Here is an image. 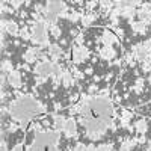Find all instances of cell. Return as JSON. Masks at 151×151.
<instances>
[{
    "instance_id": "5",
    "label": "cell",
    "mask_w": 151,
    "mask_h": 151,
    "mask_svg": "<svg viewBox=\"0 0 151 151\" xmlns=\"http://www.w3.org/2000/svg\"><path fill=\"white\" fill-rule=\"evenodd\" d=\"M53 64L52 62H41V64L36 65V74L40 76V77H42V80L45 77H48V76L53 74Z\"/></svg>"
},
{
    "instance_id": "12",
    "label": "cell",
    "mask_w": 151,
    "mask_h": 151,
    "mask_svg": "<svg viewBox=\"0 0 151 151\" xmlns=\"http://www.w3.org/2000/svg\"><path fill=\"white\" fill-rule=\"evenodd\" d=\"M5 27H6V30H8L11 35H17V33H18V26H17L14 21H8V23L5 24Z\"/></svg>"
},
{
    "instance_id": "23",
    "label": "cell",
    "mask_w": 151,
    "mask_h": 151,
    "mask_svg": "<svg viewBox=\"0 0 151 151\" xmlns=\"http://www.w3.org/2000/svg\"><path fill=\"white\" fill-rule=\"evenodd\" d=\"M14 151H23V145H21V144H18V145L14 148Z\"/></svg>"
},
{
    "instance_id": "20",
    "label": "cell",
    "mask_w": 151,
    "mask_h": 151,
    "mask_svg": "<svg viewBox=\"0 0 151 151\" xmlns=\"http://www.w3.org/2000/svg\"><path fill=\"white\" fill-rule=\"evenodd\" d=\"M64 85L65 86H70L71 85V77H70L68 74H64Z\"/></svg>"
},
{
    "instance_id": "16",
    "label": "cell",
    "mask_w": 151,
    "mask_h": 151,
    "mask_svg": "<svg viewBox=\"0 0 151 151\" xmlns=\"http://www.w3.org/2000/svg\"><path fill=\"white\" fill-rule=\"evenodd\" d=\"M132 27H133L136 32H145V23H133Z\"/></svg>"
},
{
    "instance_id": "10",
    "label": "cell",
    "mask_w": 151,
    "mask_h": 151,
    "mask_svg": "<svg viewBox=\"0 0 151 151\" xmlns=\"http://www.w3.org/2000/svg\"><path fill=\"white\" fill-rule=\"evenodd\" d=\"M40 55V50H36V48H30L26 52V55H24V59H26L27 62H33L36 59V56Z\"/></svg>"
},
{
    "instance_id": "22",
    "label": "cell",
    "mask_w": 151,
    "mask_h": 151,
    "mask_svg": "<svg viewBox=\"0 0 151 151\" xmlns=\"http://www.w3.org/2000/svg\"><path fill=\"white\" fill-rule=\"evenodd\" d=\"M86 150H88V148H86V147H85L83 144H79V145L76 147V148H74L73 151H86Z\"/></svg>"
},
{
    "instance_id": "6",
    "label": "cell",
    "mask_w": 151,
    "mask_h": 151,
    "mask_svg": "<svg viewBox=\"0 0 151 151\" xmlns=\"http://www.w3.org/2000/svg\"><path fill=\"white\" fill-rule=\"evenodd\" d=\"M89 56V52L85 48V47H74V50H73V59H74V62L76 64H82V62Z\"/></svg>"
},
{
    "instance_id": "13",
    "label": "cell",
    "mask_w": 151,
    "mask_h": 151,
    "mask_svg": "<svg viewBox=\"0 0 151 151\" xmlns=\"http://www.w3.org/2000/svg\"><path fill=\"white\" fill-rule=\"evenodd\" d=\"M50 55H52L53 58H59V56H62L64 53H62V50L58 45H50Z\"/></svg>"
},
{
    "instance_id": "25",
    "label": "cell",
    "mask_w": 151,
    "mask_h": 151,
    "mask_svg": "<svg viewBox=\"0 0 151 151\" xmlns=\"http://www.w3.org/2000/svg\"><path fill=\"white\" fill-rule=\"evenodd\" d=\"M2 151H6V147H5V141H2Z\"/></svg>"
},
{
    "instance_id": "7",
    "label": "cell",
    "mask_w": 151,
    "mask_h": 151,
    "mask_svg": "<svg viewBox=\"0 0 151 151\" xmlns=\"http://www.w3.org/2000/svg\"><path fill=\"white\" fill-rule=\"evenodd\" d=\"M64 132H65L67 136H76V134H77V127H76V119L74 118L67 119Z\"/></svg>"
},
{
    "instance_id": "19",
    "label": "cell",
    "mask_w": 151,
    "mask_h": 151,
    "mask_svg": "<svg viewBox=\"0 0 151 151\" xmlns=\"http://www.w3.org/2000/svg\"><path fill=\"white\" fill-rule=\"evenodd\" d=\"M110 150H112L110 145H101V147H97L94 151H110Z\"/></svg>"
},
{
    "instance_id": "2",
    "label": "cell",
    "mask_w": 151,
    "mask_h": 151,
    "mask_svg": "<svg viewBox=\"0 0 151 151\" xmlns=\"http://www.w3.org/2000/svg\"><path fill=\"white\" fill-rule=\"evenodd\" d=\"M59 130H52V132H40L36 133L33 144L29 145L27 151H44L45 148L52 147V145H58L59 142Z\"/></svg>"
},
{
    "instance_id": "15",
    "label": "cell",
    "mask_w": 151,
    "mask_h": 151,
    "mask_svg": "<svg viewBox=\"0 0 151 151\" xmlns=\"http://www.w3.org/2000/svg\"><path fill=\"white\" fill-rule=\"evenodd\" d=\"M101 56H104L106 59H110V58L115 56V52H113L110 47H104V48L101 50Z\"/></svg>"
},
{
    "instance_id": "1",
    "label": "cell",
    "mask_w": 151,
    "mask_h": 151,
    "mask_svg": "<svg viewBox=\"0 0 151 151\" xmlns=\"http://www.w3.org/2000/svg\"><path fill=\"white\" fill-rule=\"evenodd\" d=\"M44 106H41L40 103L36 101L35 98H32L30 95H23L18 100H15L14 103L11 104V115L14 116L15 119H18L21 122V129L26 127L27 121L38 112H42Z\"/></svg>"
},
{
    "instance_id": "17",
    "label": "cell",
    "mask_w": 151,
    "mask_h": 151,
    "mask_svg": "<svg viewBox=\"0 0 151 151\" xmlns=\"http://www.w3.org/2000/svg\"><path fill=\"white\" fill-rule=\"evenodd\" d=\"M133 145H134V142H124L121 145V151H130Z\"/></svg>"
},
{
    "instance_id": "18",
    "label": "cell",
    "mask_w": 151,
    "mask_h": 151,
    "mask_svg": "<svg viewBox=\"0 0 151 151\" xmlns=\"http://www.w3.org/2000/svg\"><path fill=\"white\" fill-rule=\"evenodd\" d=\"M139 18H144V20H148V18H151V12H148V11L142 9V11L139 12Z\"/></svg>"
},
{
    "instance_id": "3",
    "label": "cell",
    "mask_w": 151,
    "mask_h": 151,
    "mask_svg": "<svg viewBox=\"0 0 151 151\" xmlns=\"http://www.w3.org/2000/svg\"><path fill=\"white\" fill-rule=\"evenodd\" d=\"M32 38L36 44L40 45H48V36H47V30H45V24L42 21H36L33 26V32H32Z\"/></svg>"
},
{
    "instance_id": "21",
    "label": "cell",
    "mask_w": 151,
    "mask_h": 151,
    "mask_svg": "<svg viewBox=\"0 0 151 151\" xmlns=\"http://www.w3.org/2000/svg\"><path fill=\"white\" fill-rule=\"evenodd\" d=\"M92 20H94V17H92V15H88V17H85V20H83V24H85V26H88L89 23H92Z\"/></svg>"
},
{
    "instance_id": "11",
    "label": "cell",
    "mask_w": 151,
    "mask_h": 151,
    "mask_svg": "<svg viewBox=\"0 0 151 151\" xmlns=\"http://www.w3.org/2000/svg\"><path fill=\"white\" fill-rule=\"evenodd\" d=\"M136 56L139 58L141 60H144V59H147V56H148V50L144 47V45H139V47H136Z\"/></svg>"
},
{
    "instance_id": "9",
    "label": "cell",
    "mask_w": 151,
    "mask_h": 151,
    "mask_svg": "<svg viewBox=\"0 0 151 151\" xmlns=\"http://www.w3.org/2000/svg\"><path fill=\"white\" fill-rule=\"evenodd\" d=\"M53 119H55V127H56V130L60 132V130H64V129H65V122H67V121L62 118L60 115H55Z\"/></svg>"
},
{
    "instance_id": "8",
    "label": "cell",
    "mask_w": 151,
    "mask_h": 151,
    "mask_svg": "<svg viewBox=\"0 0 151 151\" xmlns=\"http://www.w3.org/2000/svg\"><path fill=\"white\" fill-rule=\"evenodd\" d=\"M8 80H9V83H11L12 86H14V88H18V86L21 85V79H20L18 71H11V73H9Z\"/></svg>"
},
{
    "instance_id": "24",
    "label": "cell",
    "mask_w": 151,
    "mask_h": 151,
    "mask_svg": "<svg viewBox=\"0 0 151 151\" xmlns=\"http://www.w3.org/2000/svg\"><path fill=\"white\" fill-rule=\"evenodd\" d=\"M47 150H48V151H58V148H56V145H52V147H48Z\"/></svg>"
},
{
    "instance_id": "4",
    "label": "cell",
    "mask_w": 151,
    "mask_h": 151,
    "mask_svg": "<svg viewBox=\"0 0 151 151\" xmlns=\"http://www.w3.org/2000/svg\"><path fill=\"white\" fill-rule=\"evenodd\" d=\"M64 3L62 2H48L47 3V12H45V15H47V20L48 21H53L56 20V17L60 14L62 11H64Z\"/></svg>"
},
{
    "instance_id": "14",
    "label": "cell",
    "mask_w": 151,
    "mask_h": 151,
    "mask_svg": "<svg viewBox=\"0 0 151 151\" xmlns=\"http://www.w3.org/2000/svg\"><path fill=\"white\" fill-rule=\"evenodd\" d=\"M136 130L139 132V133H145V132H147V121H145V119L137 121V122H136Z\"/></svg>"
}]
</instances>
